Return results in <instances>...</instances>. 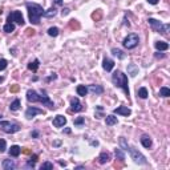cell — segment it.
<instances>
[{
	"mask_svg": "<svg viewBox=\"0 0 170 170\" xmlns=\"http://www.w3.org/2000/svg\"><path fill=\"white\" fill-rule=\"evenodd\" d=\"M84 124H85V118H84V117H79V118L75 120V125H76V126H83Z\"/></svg>",
	"mask_w": 170,
	"mask_h": 170,
	"instance_id": "d6a6232c",
	"label": "cell"
},
{
	"mask_svg": "<svg viewBox=\"0 0 170 170\" xmlns=\"http://www.w3.org/2000/svg\"><path fill=\"white\" fill-rule=\"evenodd\" d=\"M53 3L56 6H63V0H53Z\"/></svg>",
	"mask_w": 170,
	"mask_h": 170,
	"instance_id": "ab89813d",
	"label": "cell"
},
{
	"mask_svg": "<svg viewBox=\"0 0 170 170\" xmlns=\"http://www.w3.org/2000/svg\"><path fill=\"white\" fill-rule=\"evenodd\" d=\"M137 96L140 97V99H148V89L146 88H140L137 89Z\"/></svg>",
	"mask_w": 170,
	"mask_h": 170,
	"instance_id": "cb8c5ba5",
	"label": "cell"
},
{
	"mask_svg": "<svg viewBox=\"0 0 170 170\" xmlns=\"http://www.w3.org/2000/svg\"><path fill=\"white\" fill-rule=\"evenodd\" d=\"M35 165H36V162H35V161L29 160V161H28V162H27V168H32V169H33V168H35Z\"/></svg>",
	"mask_w": 170,
	"mask_h": 170,
	"instance_id": "8d00e7d4",
	"label": "cell"
},
{
	"mask_svg": "<svg viewBox=\"0 0 170 170\" xmlns=\"http://www.w3.org/2000/svg\"><path fill=\"white\" fill-rule=\"evenodd\" d=\"M61 14H63V16H67L68 14H69V8H64V10L61 11Z\"/></svg>",
	"mask_w": 170,
	"mask_h": 170,
	"instance_id": "74e56055",
	"label": "cell"
},
{
	"mask_svg": "<svg viewBox=\"0 0 170 170\" xmlns=\"http://www.w3.org/2000/svg\"><path fill=\"white\" fill-rule=\"evenodd\" d=\"M43 110L41 109H39V108H36V106H29L27 109V112H25V117L28 120H31V118H33L35 116H37V114H43Z\"/></svg>",
	"mask_w": 170,
	"mask_h": 170,
	"instance_id": "ba28073f",
	"label": "cell"
},
{
	"mask_svg": "<svg viewBox=\"0 0 170 170\" xmlns=\"http://www.w3.org/2000/svg\"><path fill=\"white\" fill-rule=\"evenodd\" d=\"M113 113L128 117V116H130V114H132V110H130V109H129L128 106H118V108H116L114 110H113Z\"/></svg>",
	"mask_w": 170,
	"mask_h": 170,
	"instance_id": "8fae6325",
	"label": "cell"
},
{
	"mask_svg": "<svg viewBox=\"0 0 170 170\" xmlns=\"http://www.w3.org/2000/svg\"><path fill=\"white\" fill-rule=\"evenodd\" d=\"M114 154H116V158H117V160H120V161H124V160H125V154L122 153V149H121V148H118V149L116 148Z\"/></svg>",
	"mask_w": 170,
	"mask_h": 170,
	"instance_id": "f1b7e54d",
	"label": "cell"
},
{
	"mask_svg": "<svg viewBox=\"0 0 170 170\" xmlns=\"http://www.w3.org/2000/svg\"><path fill=\"white\" fill-rule=\"evenodd\" d=\"M2 166H3L4 170H14L16 168V164L12 160H4L3 164H2Z\"/></svg>",
	"mask_w": 170,
	"mask_h": 170,
	"instance_id": "5bb4252c",
	"label": "cell"
},
{
	"mask_svg": "<svg viewBox=\"0 0 170 170\" xmlns=\"http://www.w3.org/2000/svg\"><path fill=\"white\" fill-rule=\"evenodd\" d=\"M20 153H21V148L19 145H12L10 149V156L11 157H19Z\"/></svg>",
	"mask_w": 170,
	"mask_h": 170,
	"instance_id": "9a60e30c",
	"label": "cell"
},
{
	"mask_svg": "<svg viewBox=\"0 0 170 170\" xmlns=\"http://www.w3.org/2000/svg\"><path fill=\"white\" fill-rule=\"evenodd\" d=\"M128 73L132 76V77H136L138 75V67L136 64H129L128 65Z\"/></svg>",
	"mask_w": 170,
	"mask_h": 170,
	"instance_id": "2e32d148",
	"label": "cell"
},
{
	"mask_svg": "<svg viewBox=\"0 0 170 170\" xmlns=\"http://www.w3.org/2000/svg\"><path fill=\"white\" fill-rule=\"evenodd\" d=\"M8 65V61L6 59H0V71H4Z\"/></svg>",
	"mask_w": 170,
	"mask_h": 170,
	"instance_id": "e575fe53",
	"label": "cell"
},
{
	"mask_svg": "<svg viewBox=\"0 0 170 170\" xmlns=\"http://www.w3.org/2000/svg\"><path fill=\"white\" fill-rule=\"evenodd\" d=\"M92 145H93V146H97V145H99V142H97V141H93Z\"/></svg>",
	"mask_w": 170,
	"mask_h": 170,
	"instance_id": "f6af8a7d",
	"label": "cell"
},
{
	"mask_svg": "<svg viewBox=\"0 0 170 170\" xmlns=\"http://www.w3.org/2000/svg\"><path fill=\"white\" fill-rule=\"evenodd\" d=\"M112 81L117 88L122 89V91L125 92V95L129 96L130 92H129V83H128V76L126 75H124L122 72H120V71H116L112 75Z\"/></svg>",
	"mask_w": 170,
	"mask_h": 170,
	"instance_id": "3957f363",
	"label": "cell"
},
{
	"mask_svg": "<svg viewBox=\"0 0 170 170\" xmlns=\"http://www.w3.org/2000/svg\"><path fill=\"white\" fill-rule=\"evenodd\" d=\"M48 35L52 36V37H56V36L59 35V28L57 27H51L49 29H48Z\"/></svg>",
	"mask_w": 170,
	"mask_h": 170,
	"instance_id": "1f68e13d",
	"label": "cell"
},
{
	"mask_svg": "<svg viewBox=\"0 0 170 170\" xmlns=\"http://www.w3.org/2000/svg\"><path fill=\"white\" fill-rule=\"evenodd\" d=\"M59 164H60V166H64V168H65V166H67V162H63V161H60V162H59Z\"/></svg>",
	"mask_w": 170,
	"mask_h": 170,
	"instance_id": "ee69618b",
	"label": "cell"
},
{
	"mask_svg": "<svg viewBox=\"0 0 170 170\" xmlns=\"http://www.w3.org/2000/svg\"><path fill=\"white\" fill-rule=\"evenodd\" d=\"M76 92H77L79 96L85 97V96H87V93H88V88L85 87V85H79V87L76 88Z\"/></svg>",
	"mask_w": 170,
	"mask_h": 170,
	"instance_id": "603a6c76",
	"label": "cell"
},
{
	"mask_svg": "<svg viewBox=\"0 0 170 170\" xmlns=\"http://www.w3.org/2000/svg\"><path fill=\"white\" fill-rule=\"evenodd\" d=\"M149 21V24L152 25V28L154 29L156 32H158V33H161V35H168V32H169V29H170V25L169 24H162L161 21H158V20H156V19H149L148 20Z\"/></svg>",
	"mask_w": 170,
	"mask_h": 170,
	"instance_id": "277c9868",
	"label": "cell"
},
{
	"mask_svg": "<svg viewBox=\"0 0 170 170\" xmlns=\"http://www.w3.org/2000/svg\"><path fill=\"white\" fill-rule=\"evenodd\" d=\"M0 129H2L4 133L14 134V133H17L20 130V125L15 124V122H10V121H0Z\"/></svg>",
	"mask_w": 170,
	"mask_h": 170,
	"instance_id": "8992f818",
	"label": "cell"
},
{
	"mask_svg": "<svg viewBox=\"0 0 170 170\" xmlns=\"http://www.w3.org/2000/svg\"><path fill=\"white\" fill-rule=\"evenodd\" d=\"M120 148H121V149H124L125 152H128V150H129V145H128L126 140H125L124 137H120Z\"/></svg>",
	"mask_w": 170,
	"mask_h": 170,
	"instance_id": "f546056e",
	"label": "cell"
},
{
	"mask_svg": "<svg viewBox=\"0 0 170 170\" xmlns=\"http://www.w3.org/2000/svg\"><path fill=\"white\" fill-rule=\"evenodd\" d=\"M2 117H3V116H2V114H0V118H2Z\"/></svg>",
	"mask_w": 170,
	"mask_h": 170,
	"instance_id": "7dc6e473",
	"label": "cell"
},
{
	"mask_svg": "<svg viewBox=\"0 0 170 170\" xmlns=\"http://www.w3.org/2000/svg\"><path fill=\"white\" fill-rule=\"evenodd\" d=\"M27 100L29 102H40L43 104L44 106H48L49 109H55V104L53 101L49 99V96H47V92L45 91H40V92H36L33 89H29L27 92Z\"/></svg>",
	"mask_w": 170,
	"mask_h": 170,
	"instance_id": "6da1fadb",
	"label": "cell"
},
{
	"mask_svg": "<svg viewBox=\"0 0 170 170\" xmlns=\"http://www.w3.org/2000/svg\"><path fill=\"white\" fill-rule=\"evenodd\" d=\"M138 43H140L138 35H136V33H129L126 37L124 39L122 45L126 48V49H134V48L138 45Z\"/></svg>",
	"mask_w": 170,
	"mask_h": 170,
	"instance_id": "5b68a950",
	"label": "cell"
},
{
	"mask_svg": "<svg viewBox=\"0 0 170 170\" xmlns=\"http://www.w3.org/2000/svg\"><path fill=\"white\" fill-rule=\"evenodd\" d=\"M3 31L6 32V33H11V32L15 31V24L14 23H7L6 25L3 27Z\"/></svg>",
	"mask_w": 170,
	"mask_h": 170,
	"instance_id": "484cf974",
	"label": "cell"
},
{
	"mask_svg": "<svg viewBox=\"0 0 170 170\" xmlns=\"http://www.w3.org/2000/svg\"><path fill=\"white\" fill-rule=\"evenodd\" d=\"M57 15V10H56L55 7H52L49 8V10H47V11H44V17H48V19H51V17H55V16Z\"/></svg>",
	"mask_w": 170,
	"mask_h": 170,
	"instance_id": "ffe728a7",
	"label": "cell"
},
{
	"mask_svg": "<svg viewBox=\"0 0 170 170\" xmlns=\"http://www.w3.org/2000/svg\"><path fill=\"white\" fill-rule=\"evenodd\" d=\"M102 68L106 72H110L113 68H114V61H113V60H110V59H108V57H105L104 61H102Z\"/></svg>",
	"mask_w": 170,
	"mask_h": 170,
	"instance_id": "4fadbf2b",
	"label": "cell"
},
{
	"mask_svg": "<svg viewBox=\"0 0 170 170\" xmlns=\"http://www.w3.org/2000/svg\"><path fill=\"white\" fill-rule=\"evenodd\" d=\"M37 68H39V60L37 59L28 64V69L32 71V72H36V71H37Z\"/></svg>",
	"mask_w": 170,
	"mask_h": 170,
	"instance_id": "d4e9b609",
	"label": "cell"
},
{
	"mask_svg": "<svg viewBox=\"0 0 170 170\" xmlns=\"http://www.w3.org/2000/svg\"><path fill=\"white\" fill-rule=\"evenodd\" d=\"M112 53L114 55V56H117L118 59H121V60L125 59V53H124V52L121 51V49H118V48H113V49H112Z\"/></svg>",
	"mask_w": 170,
	"mask_h": 170,
	"instance_id": "83f0119b",
	"label": "cell"
},
{
	"mask_svg": "<svg viewBox=\"0 0 170 170\" xmlns=\"http://www.w3.org/2000/svg\"><path fill=\"white\" fill-rule=\"evenodd\" d=\"M6 149H7V142L4 140L0 138V153H4V152H6Z\"/></svg>",
	"mask_w": 170,
	"mask_h": 170,
	"instance_id": "836d02e7",
	"label": "cell"
},
{
	"mask_svg": "<svg viewBox=\"0 0 170 170\" xmlns=\"http://www.w3.org/2000/svg\"><path fill=\"white\" fill-rule=\"evenodd\" d=\"M31 160H32V161H35V162H36V161H37V154H33V156L31 157Z\"/></svg>",
	"mask_w": 170,
	"mask_h": 170,
	"instance_id": "7bdbcfd3",
	"label": "cell"
},
{
	"mask_svg": "<svg viewBox=\"0 0 170 170\" xmlns=\"http://www.w3.org/2000/svg\"><path fill=\"white\" fill-rule=\"evenodd\" d=\"M27 10H28V16H29V21L35 25L40 24V19L44 15V10L40 4L36 3H27L25 4Z\"/></svg>",
	"mask_w": 170,
	"mask_h": 170,
	"instance_id": "7a4b0ae2",
	"label": "cell"
},
{
	"mask_svg": "<svg viewBox=\"0 0 170 170\" xmlns=\"http://www.w3.org/2000/svg\"><path fill=\"white\" fill-rule=\"evenodd\" d=\"M154 47L157 51H168L169 49V44L166 41H157L154 44Z\"/></svg>",
	"mask_w": 170,
	"mask_h": 170,
	"instance_id": "44dd1931",
	"label": "cell"
},
{
	"mask_svg": "<svg viewBox=\"0 0 170 170\" xmlns=\"http://www.w3.org/2000/svg\"><path fill=\"white\" fill-rule=\"evenodd\" d=\"M56 77H57V76H56V75L53 73L52 76H49V77H47V81H52V80H55Z\"/></svg>",
	"mask_w": 170,
	"mask_h": 170,
	"instance_id": "f35d334b",
	"label": "cell"
},
{
	"mask_svg": "<svg viewBox=\"0 0 170 170\" xmlns=\"http://www.w3.org/2000/svg\"><path fill=\"white\" fill-rule=\"evenodd\" d=\"M141 144H142L144 148L149 149V148L152 146V140H150V137H149V136H142V137H141Z\"/></svg>",
	"mask_w": 170,
	"mask_h": 170,
	"instance_id": "7402d4cb",
	"label": "cell"
},
{
	"mask_svg": "<svg viewBox=\"0 0 170 170\" xmlns=\"http://www.w3.org/2000/svg\"><path fill=\"white\" fill-rule=\"evenodd\" d=\"M89 91H91L93 95H102L104 88L101 87V85H91V87H89Z\"/></svg>",
	"mask_w": 170,
	"mask_h": 170,
	"instance_id": "e0dca14e",
	"label": "cell"
},
{
	"mask_svg": "<svg viewBox=\"0 0 170 170\" xmlns=\"http://www.w3.org/2000/svg\"><path fill=\"white\" fill-rule=\"evenodd\" d=\"M129 154H130L132 157V160L134 161L136 164H140V165H146L148 164V161H146V157H145L142 153H140L138 150H136L134 148H132V146H129Z\"/></svg>",
	"mask_w": 170,
	"mask_h": 170,
	"instance_id": "52a82bcc",
	"label": "cell"
},
{
	"mask_svg": "<svg viewBox=\"0 0 170 170\" xmlns=\"http://www.w3.org/2000/svg\"><path fill=\"white\" fill-rule=\"evenodd\" d=\"M3 80H4V77H2V76H0V83H3Z\"/></svg>",
	"mask_w": 170,
	"mask_h": 170,
	"instance_id": "bcb514c9",
	"label": "cell"
},
{
	"mask_svg": "<svg viewBox=\"0 0 170 170\" xmlns=\"http://www.w3.org/2000/svg\"><path fill=\"white\" fill-rule=\"evenodd\" d=\"M32 137H36V138H37V137H39V132H32Z\"/></svg>",
	"mask_w": 170,
	"mask_h": 170,
	"instance_id": "b9f144b4",
	"label": "cell"
},
{
	"mask_svg": "<svg viewBox=\"0 0 170 170\" xmlns=\"http://www.w3.org/2000/svg\"><path fill=\"white\" fill-rule=\"evenodd\" d=\"M71 110L73 112H81L83 110V104L80 102V100L77 99V97H73V99H71Z\"/></svg>",
	"mask_w": 170,
	"mask_h": 170,
	"instance_id": "9c48e42d",
	"label": "cell"
},
{
	"mask_svg": "<svg viewBox=\"0 0 170 170\" xmlns=\"http://www.w3.org/2000/svg\"><path fill=\"white\" fill-rule=\"evenodd\" d=\"M148 2L150 3V4H153V6H156V4L158 3V0H148Z\"/></svg>",
	"mask_w": 170,
	"mask_h": 170,
	"instance_id": "60d3db41",
	"label": "cell"
},
{
	"mask_svg": "<svg viewBox=\"0 0 170 170\" xmlns=\"http://www.w3.org/2000/svg\"><path fill=\"white\" fill-rule=\"evenodd\" d=\"M160 96L161 97H169L170 96V89L168 87H162L160 89Z\"/></svg>",
	"mask_w": 170,
	"mask_h": 170,
	"instance_id": "4dcf8cb0",
	"label": "cell"
},
{
	"mask_svg": "<svg viewBox=\"0 0 170 170\" xmlns=\"http://www.w3.org/2000/svg\"><path fill=\"white\" fill-rule=\"evenodd\" d=\"M10 109H11L12 112H16V110H19V109H20V101H19L17 99H16V100H14V101H12V102H11V105H10Z\"/></svg>",
	"mask_w": 170,
	"mask_h": 170,
	"instance_id": "4316f807",
	"label": "cell"
},
{
	"mask_svg": "<svg viewBox=\"0 0 170 170\" xmlns=\"http://www.w3.org/2000/svg\"><path fill=\"white\" fill-rule=\"evenodd\" d=\"M65 124H67V118L64 116H61V114L56 116L53 118V126H56V128H61Z\"/></svg>",
	"mask_w": 170,
	"mask_h": 170,
	"instance_id": "7c38bea8",
	"label": "cell"
},
{
	"mask_svg": "<svg viewBox=\"0 0 170 170\" xmlns=\"http://www.w3.org/2000/svg\"><path fill=\"white\" fill-rule=\"evenodd\" d=\"M12 23H16V24H19V25H24V17H23V15H21V12L20 11H14L12 12Z\"/></svg>",
	"mask_w": 170,
	"mask_h": 170,
	"instance_id": "30bf717a",
	"label": "cell"
},
{
	"mask_svg": "<svg viewBox=\"0 0 170 170\" xmlns=\"http://www.w3.org/2000/svg\"><path fill=\"white\" fill-rule=\"evenodd\" d=\"M110 161V154H109L108 152H102L101 154L99 156V162L100 164H106Z\"/></svg>",
	"mask_w": 170,
	"mask_h": 170,
	"instance_id": "ac0fdd59",
	"label": "cell"
},
{
	"mask_svg": "<svg viewBox=\"0 0 170 170\" xmlns=\"http://www.w3.org/2000/svg\"><path fill=\"white\" fill-rule=\"evenodd\" d=\"M45 169H53V164L52 162H44L41 165V170H45Z\"/></svg>",
	"mask_w": 170,
	"mask_h": 170,
	"instance_id": "d590c367",
	"label": "cell"
},
{
	"mask_svg": "<svg viewBox=\"0 0 170 170\" xmlns=\"http://www.w3.org/2000/svg\"><path fill=\"white\" fill-rule=\"evenodd\" d=\"M117 122H118V120H117V117H114L113 114H109V116H106V118H105V124H106L108 126L117 125Z\"/></svg>",
	"mask_w": 170,
	"mask_h": 170,
	"instance_id": "d6986e66",
	"label": "cell"
}]
</instances>
